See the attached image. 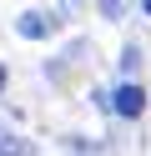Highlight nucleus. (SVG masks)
Masks as SVG:
<instances>
[{
    "mask_svg": "<svg viewBox=\"0 0 151 156\" xmlns=\"http://www.w3.org/2000/svg\"><path fill=\"white\" fill-rule=\"evenodd\" d=\"M106 111H116L121 121H141V116H146V91H141L136 81H121L116 91L106 96Z\"/></svg>",
    "mask_w": 151,
    "mask_h": 156,
    "instance_id": "obj_1",
    "label": "nucleus"
},
{
    "mask_svg": "<svg viewBox=\"0 0 151 156\" xmlns=\"http://www.w3.org/2000/svg\"><path fill=\"white\" fill-rule=\"evenodd\" d=\"M56 15H50V10H25V15H20V20H15V30L20 35H25V41H45V35L50 30H56Z\"/></svg>",
    "mask_w": 151,
    "mask_h": 156,
    "instance_id": "obj_2",
    "label": "nucleus"
},
{
    "mask_svg": "<svg viewBox=\"0 0 151 156\" xmlns=\"http://www.w3.org/2000/svg\"><path fill=\"white\" fill-rule=\"evenodd\" d=\"M0 156H35V146H30L25 136H10V131H0Z\"/></svg>",
    "mask_w": 151,
    "mask_h": 156,
    "instance_id": "obj_3",
    "label": "nucleus"
},
{
    "mask_svg": "<svg viewBox=\"0 0 151 156\" xmlns=\"http://www.w3.org/2000/svg\"><path fill=\"white\" fill-rule=\"evenodd\" d=\"M136 66H141V51H136V45H126V51H121V71H126L131 81H136Z\"/></svg>",
    "mask_w": 151,
    "mask_h": 156,
    "instance_id": "obj_4",
    "label": "nucleus"
},
{
    "mask_svg": "<svg viewBox=\"0 0 151 156\" xmlns=\"http://www.w3.org/2000/svg\"><path fill=\"white\" fill-rule=\"evenodd\" d=\"M121 10H126V0H101V15L106 20H121Z\"/></svg>",
    "mask_w": 151,
    "mask_h": 156,
    "instance_id": "obj_5",
    "label": "nucleus"
},
{
    "mask_svg": "<svg viewBox=\"0 0 151 156\" xmlns=\"http://www.w3.org/2000/svg\"><path fill=\"white\" fill-rule=\"evenodd\" d=\"M5 81H10V76H5V66H0V91H5Z\"/></svg>",
    "mask_w": 151,
    "mask_h": 156,
    "instance_id": "obj_6",
    "label": "nucleus"
},
{
    "mask_svg": "<svg viewBox=\"0 0 151 156\" xmlns=\"http://www.w3.org/2000/svg\"><path fill=\"white\" fill-rule=\"evenodd\" d=\"M141 10H146V15H151V0H141Z\"/></svg>",
    "mask_w": 151,
    "mask_h": 156,
    "instance_id": "obj_7",
    "label": "nucleus"
}]
</instances>
